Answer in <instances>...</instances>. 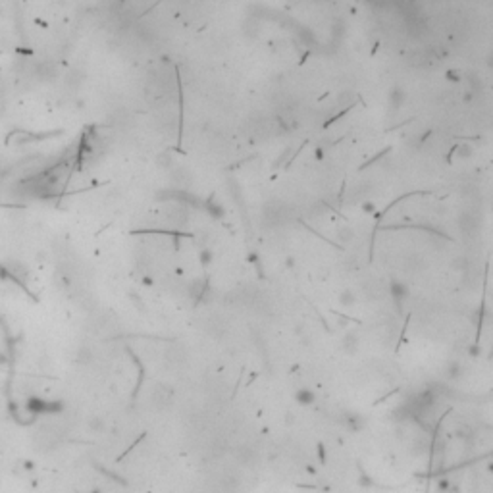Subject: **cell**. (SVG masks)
I'll return each instance as SVG.
<instances>
[{
    "label": "cell",
    "mask_w": 493,
    "mask_h": 493,
    "mask_svg": "<svg viewBox=\"0 0 493 493\" xmlns=\"http://www.w3.org/2000/svg\"><path fill=\"white\" fill-rule=\"evenodd\" d=\"M206 210L214 216V218H222V216H224V208H222L218 202H214V201H208V202H206Z\"/></svg>",
    "instance_id": "obj_2"
},
{
    "label": "cell",
    "mask_w": 493,
    "mask_h": 493,
    "mask_svg": "<svg viewBox=\"0 0 493 493\" xmlns=\"http://www.w3.org/2000/svg\"><path fill=\"white\" fill-rule=\"evenodd\" d=\"M468 85H470V89H468V91L478 92L480 91V87H482V81L478 79V75H476V73H470V75H468Z\"/></svg>",
    "instance_id": "obj_3"
},
{
    "label": "cell",
    "mask_w": 493,
    "mask_h": 493,
    "mask_svg": "<svg viewBox=\"0 0 493 493\" xmlns=\"http://www.w3.org/2000/svg\"><path fill=\"white\" fill-rule=\"evenodd\" d=\"M486 66H488L490 69H493V52H490V54L486 56Z\"/></svg>",
    "instance_id": "obj_10"
},
{
    "label": "cell",
    "mask_w": 493,
    "mask_h": 493,
    "mask_svg": "<svg viewBox=\"0 0 493 493\" xmlns=\"http://www.w3.org/2000/svg\"><path fill=\"white\" fill-rule=\"evenodd\" d=\"M201 260H202V264H208L212 260V252L210 250H202L201 252Z\"/></svg>",
    "instance_id": "obj_8"
},
{
    "label": "cell",
    "mask_w": 493,
    "mask_h": 493,
    "mask_svg": "<svg viewBox=\"0 0 493 493\" xmlns=\"http://www.w3.org/2000/svg\"><path fill=\"white\" fill-rule=\"evenodd\" d=\"M376 210V204L372 202V201H366V202H362V212H366V214H372Z\"/></svg>",
    "instance_id": "obj_7"
},
{
    "label": "cell",
    "mask_w": 493,
    "mask_h": 493,
    "mask_svg": "<svg viewBox=\"0 0 493 493\" xmlns=\"http://www.w3.org/2000/svg\"><path fill=\"white\" fill-rule=\"evenodd\" d=\"M445 79L451 81V83H457V81L461 79V73H459L457 69H447V71H445Z\"/></svg>",
    "instance_id": "obj_4"
},
{
    "label": "cell",
    "mask_w": 493,
    "mask_h": 493,
    "mask_svg": "<svg viewBox=\"0 0 493 493\" xmlns=\"http://www.w3.org/2000/svg\"><path fill=\"white\" fill-rule=\"evenodd\" d=\"M89 426H91V430L100 431V430H102V428H104V422H102L100 418H92L91 422H89Z\"/></svg>",
    "instance_id": "obj_5"
},
{
    "label": "cell",
    "mask_w": 493,
    "mask_h": 493,
    "mask_svg": "<svg viewBox=\"0 0 493 493\" xmlns=\"http://www.w3.org/2000/svg\"><path fill=\"white\" fill-rule=\"evenodd\" d=\"M314 158H316V160H322V158H324V149L318 147V149L314 151Z\"/></svg>",
    "instance_id": "obj_11"
},
{
    "label": "cell",
    "mask_w": 493,
    "mask_h": 493,
    "mask_svg": "<svg viewBox=\"0 0 493 493\" xmlns=\"http://www.w3.org/2000/svg\"><path fill=\"white\" fill-rule=\"evenodd\" d=\"M387 100H389V106H391L393 110H399L401 106L404 104V100H406V92H404V89H403L401 85H393V87L389 89Z\"/></svg>",
    "instance_id": "obj_1"
},
{
    "label": "cell",
    "mask_w": 493,
    "mask_h": 493,
    "mask_svg": "<svg viewBox=\"0 0 493 493\" xmlns=\"http://www.w3.org/2000/svg\"><path fill=\"white\" fill-rule=\"evenodd\" d=\"M474 94H476V92H472V91L464 92V102H472V100H474Z\"/></svg>",
    "instance_id": "obj_9"
},
{
    "label": "cell",
    "mask_w": 493,
    "mask_h": 493,
    "mask_svg": "<svg viewBox=\"0 0 493 493\" xmlns=\"http://www.w3.org/2000/svg\"><path fill=\"white\" fill-rule=\"evenodd\" d=\"M457 151H459V153H461V154H459V156H461V158H468V156H470V154H472V149H470V145H461V147H459V149H457Z\"/></svg>",
    "instance_id": "obj_6"
}]
</instances>
